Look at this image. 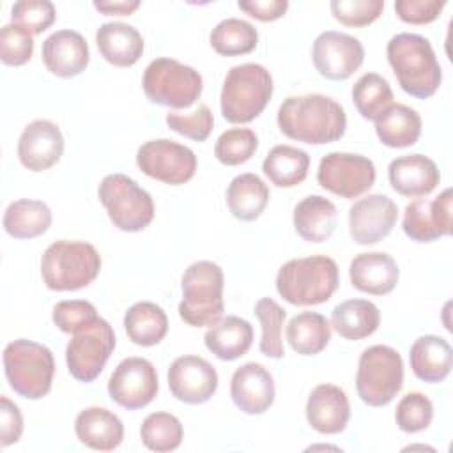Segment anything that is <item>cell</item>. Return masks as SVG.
<instances>
[{
	"mask_svg": "<svg viewBox=\"0 0 453 453\" xmlns=\"http://www.w3.org/2000/svg\"><path fill=\"white\" fill-rule=\"evenodd\" d=\"M278 127L290 140L324 145L340 140L347 129L343 106L329 96H288L278 108Z\"/></svg>",
	"mask_w": 453,
	"mask_h": 453,
	"instance_id": "1",
	"label": "cell"
},
{
	"mask_svg": "<svg viewBox=\"0 0 453 453\" xmlns=\"http://www.w3.org/2000/svg\"><path fill=\"white\" fill-rule=\"evenodd\" d=\"M388 62L403 92L418 99L432 97L442 81V71L430 41L419 34H396L386 46Z\"/></svg>",
	"mask_w": 453,
	"mask_h": 453,
	"instance_id": "2",
	"label": "cell"
},
{
	"mask_svg": "<svg viewBox=\"0 0 453 453\" xmlns=\"http://www.w3.org/2000/svg\"><path fill=\"white\" fill-rule=\"evenodd\" d=\"M338 285V265L326 255L292 258L276 274L278 294L294 306L322 304L331 299Z\"/></svg>",
	"mask_w": 453,
	"mask_h": 453,
	"instance_id": "3",
	"label": "cell"
},
{
	"mask_svg": "<svg viewBox=\"0 0 453 453\" xmlns=\"http://www.w3.org/2000/svg\"><path fill=\"white\" fill-rule=\"evenodd\" d=\"M101 271L97 250L85 241H57L41 258V276L50 290L67 292L90 285Z\"/></svg>",
	"mask_w": 453,
	"mask_h": 453,
	"instance_id": "4",
	"label": "cell"
},
{
	"mask_svg": "<svg viewBox=\"0 0 453 453\" xmlns=\"http://www.w3.org/2000/svg\"><path fill=\"white\" fill-rule=\"evenodd\" d=\"M273 76L260 64L234 65L221 88V115L232 124H248L255 120L267 106L273 96Z\"/></svg>",
	"mask_w": 453,
	"mask_h": 453,
	"instance_id": "5",
	"label": "cell"
},
{
	"mask_svg": "<svg viewBox=\"0 0 453 453\" xmlns=\"http://www.w3.org/2000/svg\"><path fill=\"white\" fill-rule=\"evenodd\" d=\"M223 271L216 262L198 260L182 274L179 317L193 327L216 324L223 311Z\"/></svg>",
	"mask_w": 453,
	"mask_h": 453,
	"instance_id": "6",
	"label": "cell"
},
{
	"mask_svg": "<svg viewBox=\"0 0 453 453\" xmlns=\"http://www.w3.org/2000/svg\"><path fill=\"white\" fill-rule=\"evenodd\" d=\"M4 372L11 389L28 400H39L51 389L55 359L46 345L14 340L4 349Z\"/></svg>",
	"mask_w": 453,
	"mask_h": 453,
	"instance_id": "7",
	"label": "cell"
},
{
	"mask_svg": "<svg viewBox=\"0 0 453 453\" xmlns=\"http://www.w3.org/2000/svg\"><path fill=\"white\" fill-rule=\"evenodd\" d=\"M403 384V361L389 345H372L363 350L357 363L356 389L370 407H384L393 402Z\"/></svg>",
	"mask_w": 453,
	"mask_h": 453,
	"instance_id": "8",
	"label": "cell"
},
{
	"mask_svg": "<svg viewBox=\"0 0 453 453\" xmlns=\"http://www.w3.org/2000/svg\"><path fill=\"white\" fill-rule=\"evenodd\" d=\"M142 85L150 103L168 108H189L202 96L203 80L191 65L161 57L145 67Z\"/></svg>",
	"mask_w": 453,
	"mask_h": 453,
	"instance_id": "9",
	"label": "cell"
},
{
	"mask_svg": "<svg viewBox=\"0 0 453 453\" xmlns=\"http://www.w3.org/2000/svg\"><path fill=\"white\" fill-rule=\"evenodd\" d=\"M110 221L122 232H140L154 219V202L136 180L124 173L106 175L97 189Z\"/></svg>",
	"mask_w": 453,
	"mask_h": 453,
	"instance_id": "10",
	"label": "cell"
},
{
	"mask_svg": "<svg viewBox=\"0 0 453 453\" xmlns=\"http://www.w3.org/2000/svg\"><path fill=\"white\" fill-rule=\"evenodd\" d=\"M117 345L111 326L97 317L85 327L73 333L65 347V363L69 373L80 382H92L103 372Z\"/></svg>",
	"mask_w": 453,
	"mask_h": 453,
	"instance_id": "11",
	"label": "cell"
},
{
	"mask_svg": "<svg viewBox=\"0 0 453 453\" xmlns=\"http://www.w3.org/2000/svg\"><path fill=\"white\" fill-rule=\"evenodd\" d=\"M375 165L361 154L329 152L317 170L319 184L342 198H357L366 193L375 182Z\"/></svg>",
	"mask_w": 453,
	"mask_h": 453,
	"instance_id": "12",
	"label": "cell"
},
{
	"mask_svg": "<svg viewBox=\"0 0 453 453\" xmlns=\"http://www.w3.org/2000/svg\"><path fill=\"white\" fill-rule=\"evenodd\" d=\"M136 165L145 175L170 186H179L193 179L196 156L186 145L168 138H157L140 145Z\"/></svg>",
	"mask_w": 453,
	"mask_h": 453,
	"instance_id": "13",
	"label": "cell"
},
{
	"mask_svg": "<svg viewBox=\"0 0 453 453\" xmlns=\"http://www.w3.org/2000/svg\"><path fill=\"white\" fill-rule=\"evenodd\" d=\"M157 388L154 365L149 359L136 356L122 359L108 380L110 398L127 411L147 407L156 398Z\"/></svg>",
	"mask_w": 453,
	"mask_h": 453,
	"instance_id": "14",
	"label": "cell"
},
{
	"mask_svg": "<svg viewBox=\"0 0 453 453\" xmlns=\"http://www.w3.org/2000/svg\"><path fill=\"white\" fill-rule=\"evenodd\" d=\"M311 57L320 76L342 81L350 78L361 67L365 60V48L359 39L349 34L326 30L313 41Z\"/></svg>",
	"mask_w": 453,
	"mask_h": 453,
	"instance_id": "15",
	"label": "cell"
},
{
	"mask_svg": "<svg viewBox=\"0 0 453 453\" xmlns=\"http://www.w3.org/2000/svg\"><path fill=\"white\" fill-rule=\"evenodd\" d=\"M396 219V203L382 193H373L359 198L349 209V234L357 244H375L389 235Z\"/></svg>",
	"mask_w": 453,
	"mask_h": 453,
	"instance_id": "16",
	"label": "cell"
},
{
	"mask_svg": "<svg viewBox=\"0 0 453 453\" xmlns=\"http://www.w3.org/2000/svg\"><path fill=\"white\" fill-rule=\"evenodd\" d=\"M453 193L446 188L434 200L418 198L405 207L402 228L416 242H432L451 234Z\"/></svg>",
	"mask_w": 453,
	"mask_h": 453,
	"instance_id": "17",
	"label": "cell"
},
{
	"mask_svg": "<svg viewBox=\"0 0 453 453\" xmlns=\"http://www.w3.org/2000/svg\"><path fill=\"white\" fill-rule=\"evenodd\" d=\"M168 388L179 402L205 403L218 389V372L200 356H180L168 368Z\"/></svg>",
	"mask_w": 453,
	"mask_h": 453,
	"instance_id": "18",
	"label": "cell"
},
{
	"mask_svg": "<svg viewBox=\"0 0 453 453\" xmlns=\"http://www.w3.org/2000/svg\"><path fill=\"white\" fill-rule=\"evenodd\" d=\"M64 154V136L60 127L46 119L32 120L25 126L18 140L19 163L30 172H42L60 161Z\"/></svg>",
	"mask_w": 453,
	"mask_h": 453,
	"instance_id": "19",
	"label": "cell"
},
{
	"mask_svg": "<svg viewBox=\"0 0 453 453\" xmlns=\"http://www.w3.org/2000/svg\"><path fill=\"white\" fill-rule=\"evenodd\" d=\"M274 380L269 370L260 363L239 366L230 380V396L234 405L244 414H262L274 402Z\"/></svg>",
	"mask_w": 453,
	"mask_h": 453,
	"instance_id": "20",
	"label": "cell"
},
{
	"mask_svg": "<svg viewBox=\"0 0 453 453\" xmlns=\"http://www.w3.org/2000/svg\"><path fill=\"white\" fill-rule=\"evenodd\" d=\"M42 62L58 78H73L85 71L90 51L85 37L76 30H57L42 42Z\"/></svg>",
	"mask_w": 453,
	"mask_h": 453,
	"instance_id": "21",
	"label": "cell"
},
{
	"mask_svg": "<svg viewBox=\"0 0 453 453\" xmlns=\"http://www.w3.org/2000/svg\"><path fill=\"white\" fill-rule=\"evenodd\" d=\"M388 177L391 188L398 195L419 198L430 195L437 188L441 172L434 159L423 154H407L389 163Z\"/></svg>",
	"mask_w": 453,
	"mask_h": 453,
	"instance_id": "22",
	"label": "cell"
},
{
	"mask_svg": "<svg viewBox=\"0 0 453 453\" xmlns=\"http://www.w3.org/2000/svg\"><path fill=\"white\" fill-rule=\"evenodd\" d=\"M308 425L324 435L345 430L350 419V405L345 391L334 384H319L306 402Z\"/></svg>",
	"mask_w": 453,
	"mask_h": 453,
	"instance_id": "23",
	"label": "cell"
},
{
	"mask_svg": "<svg viewBox=\"0 0 453 453\" xmlns=\"http://www.w3.org/2000/svg\"><path fill=\"white\" fill-rule=\"evenodd\" d=\"M350 283L359 292L370 296H386L395 290L400 269L395 258L384 251L359 253L349 267Z\"/></svg>",
	"mask_w": 453,
	"mask_h": 453,
	"instance_id": "24",
	"label": "cell"
},
{
	"mask_svg": "<svg viewBox=\"0 0 453 453\" xmlns=\"http://www.w3.org/2000/svg\"><path fill=\"white\" fill-rule=\"evenodd\" d=\"M74 432L81 444L96 451H111L124 439V425L104 407H87L74 419Z\"/></svg>",
	"mask_w": 453,
	"mask_h": 453,
	"instance_id": "25",
	"label": "cell"
},
{
	"mask_svg": "<svg viewBox=\"0 0 453 453\" xmlns=\"http://www.w3.org/2000/svg\"><path fill=\"white\" fill-rule=\"evenodd\" d=\"M96 44L101 57L115 67L134 65L143 53L142 34L127 23H103L96 32Z\"/></svg>",
	"mask_w": 453,
	"mask_h": 453,
	"instance_id": "26",
	"label": "cell"
},
{
	"mask_svg": "<svg viewBox=\"0 0 453 453\" xmlns=\"http://www.w3.org/2000/svg\"><path fill=\"white\" fill-rule=\"evenodd\" d=\"M409 363L412 373L423 380V382H442L453 365V350L448 340L435 336V334H425L419 336L409 352Z\"/></svg>",
	"mask_w": 453,
	"mask_h": 453,
	"instance_id": "27",
	"label": "cell"
},
{
	"mask_svg": "<svg viewBox=\"0 0 453 453\" xmlns=\"http://www.w3.org/2000/svg\"><path fill=\"white\" fill-rule=\"evenodd\" d=\"M338 223L336 205L320 195L303 198L294 209V228L308 242L327 241Z\"/></svg>",
	"mask_w": 453,
	"mask_h": 453,
	"instance_id": "28",
	"label": "cell"
},
{
	"mask_svg": "<svg viewBox=\"0 0 453 453\" xmlns=\"http://www.w3.org/2000/svg\"><path fill=\"white\" fill-rule=\"evenodd\" d=\"M203 342L218 359L234 361L250 350L253 343V327L241 317L226 315L209 326Z\"/></svg>",
	"mask_w": 453,
	"mask_h": 453,
	"instance_id": "29",
	"label": "cell"
},
{
	"mask_svg": "<svg viewBox=\"0 0 453 453\" xmlns=\"http://www.w3.org/2000/svg\"><path fill=\"white\" fill-rule=\"evenodd\" d=\"M373 122L380 143L391 149L411 147L419 140L421 134L419 113L402 103H393L388 106Z\"/></svg>",
	"mask_w": 453,
	"mask_h": 453,
	"instance_id": "30",
	"label": "cell"
},
{
	"mask_svg": "<svg viewBox=\"0 0 453 453\" xmlns=\"http://www.w3.org/2000/svg\"><path fill=\"white\" fill-rule=\"evenodd\" d=\"M380 324L379 308L368 299H347L331 311L333 329L345 340L372 336Z\"/></svg>",
	"mask_w": 453,
	"mask_h": 453,
	"instance_id": "31",
	"label": "cell"
},
{
	"mask_svg": "<svg viewBox=\"0 0 453 453\" xmlns=\"http://www.w3.org/2000/svg\"><path fill=\"white\" fill-rule=\"evenodd\" d=\"M269 202L267 184L255 173H241L234 177L226 189V205L234 218L241 221H255Z\"/></svg>",
	"mask_w": 453,
	"mask_h": 453,
	"instance_id": "32",
	"label": "cell"
},
{
	"mask_svg": "<svg viewBox=\"0 0 453 453\" xmlns=\"http://www.w3.org/2000/svg\"><path fill=\"white\" fill-rule=\"evenodd\" d=\"M51 226V211L42 200L19 198L4 212V230L14 239H34Z\"/></svg>",
	"mask_w": 453,
	"mask_h": 453,
	"instance_id": "33",
	"label": "cell"
},
{
	"mask_svg": "<svg viewBox=\"0 0 453 453\" xmlns=\"http://www.w3.org/2000/svg\"><path fill=\"white\" fill-rule=\"evenodd\" d=\"M127 338L142 347L157 345L168 333V319L161 306L150 301H140L127 308L124 315Z\"/></svg>",
	"mask_w": 453,
	"mask_h": 453,
	"instance_id": "34",
	"label": "cell"
},
{
	"mask_svg": "<svg viewBox=\"0 0 453 453\" xmlns=\"http://www.w3.org/2000/svg\"><path fill=\"white\" fill-rule=\"evenodd\" d=\"M288 345L301 356L322 352L331 340V324L322 313L303 311L292 317L285 329Z\"/></svg>",
	"mask_w": 453,
	"mask_h": 453,
	"instance_id": "35",
	"label": "cell"
},
{
	"mask_svg": "<svg viewBox=\"0 0 453 453\" xmlns=\"http://www.w3.org/2000/svg\"><path fill=\"white\" fill-rule=\"evenodd\" d=\"M310 168V156L292 145H276L262 163L265 177L278 188H294L301 184Z\"/></svg>",
	"mask_w": 453,
	"mask_h": 453,
	"instance_id": "36",
	"label": "cell"
},
{
	"mask_svg": "<svg viewBox=\"0 0 453 453\" xmlns=\"http://www.w3.org/2000/svg\"><path fill=\"white\" fill-rule=\"evenodd\" d=\"M211 46L223 57H237L251 53L258 42L257 28L241 18H226L219 21L211 35Z\"/></svg>",
	"mask_w": 453,
	"mask_h": 453,
	"instance_id": "37",
	"label": "cell"
},
{
	"mask_svg": "<svg viewBox=\"0 0 453 453\" xmlns=\"http://www.w3.org/2000/svg\"><path fill=\"white\" fill-rule=\"evenodd\" d=\"M352 101L363 119L375 120L393 104V90L386 78L377 73H366L354 83Z\"/></svg>",
	"mask_w": 453,
	"mask_h": 453,
	"instance_id": "38",
	"label": "cell"
},
{
	"mask_svg": "<svg viewBox=\"0 0 453 453\" xmlns=\"http://www.w3.org/2000/svg\"><path fill=\"white\" fill-rule=\"evenodd\" d=\"M140 437L145 448H149L150 451L165 453L173 451L180 446L184 430L182 423L173 414L152 412L143 419L140 426Z\"/></svg>",
	"mask_w": 453,
	"mask_h": 453,
	"instance_id": "39",
	"label": "cell"
},
{
	"mask_svg": "<svg viewBox=\"0 0 453 453\" xmlns=\"http://www.w3.org/2000/svg\"><path fill=\"white\" fill-rule=\"evenodd\" d=\"M255 315L262 326V338L258 345L260 352L273 359L283 357L285 349L281 340V327L287 311L273 297H262L255 304Z\"/></svg>",
	"mask_w": 453,
	"mask_h": 453,
	"instance_id": "40",
	"label": "cell"
},
{
	"mask_svg": "<svg viewBox=\"0 0 453 453\" xmlns=\"http://www.w3.org/2000/svg\"><path fill=\"white\" fill-rule=\"evenodd\" d=\"M258 138L248 127H232L219 134L214 145V156L226 166L246 163L257 150Z\"/></svg>",
	"mask_w": 453,
	"mask_h": 453,
	"instance_id": "41",
	"label": "cell"
},
{
	"mask_svg": "<svg viewBox=\"0 0 453 453\" xmlns=\"http://www.w3.org/2000/svg\"><path fill=\"white\" fill-rule=\"evenodd\" d=\"M396 425L402 432L416 434L430 426L434 419V405L423 393L412 391L402 396L395 412Z\"/></svg>",
	"mask_w": 453,
	"mask_h": 453,
	"instance_id": "42",
	"label": "cell"
},
{
	"mask_svg": "<svg viewBox=\"0 0 453 453\" xmlns=\"http://www.w3.org/2000/svg\"><path fill=\"white\" fill-rule=\"evenodd\" d=\"M55 5L48 0H19L11 9L14 25L28 30L32 35L42 34L55 21Z\"/></svg>",
	"mask_w": 453,
	"mask_h": 453,
	"instance_id": "43",
	"label": "cell"
},
{
	"mask_svg": "<svg viewBox=\"0 0 453 453\" xmlns=\"http://www.w3.org/2000/svg\"><path fill=\"white\" fill-rule=\"evenodd\" d=\"M329 9L336 21L345 27L372 25L384 11V0H333Z\"/></svg>",
	"mask_w": 453,
	"mask_h": 453,
	"instance_id": "44",
	"label": "cell"
},
{
	"mask_svg": "<svg viewBox=\"0 0 453 453\" xmlns=\"http://www.w3.org/2000/svg\"><path fill=\"white\" fill-rule=\"evenodd\" d=\"M32 34L19 25L9 23L0 30V58L5 65H23L32 58Z\"/></svg>",
	"mask_w": 453,
	"mask_h": 453,
	"instance_id": "45",
	"label": "cell"
},
{
	"mask_svg": "<svg viewBox=\"0 0 453 453\" xmlns=\"http://www.w3.org/2000/svg\"><path fill=\"white\" fill-rule=\"evenodd\" d=\"M165 120L172 131H175L186 138H191L195 142L207 140L212 131V126H214V117L207 104H200L195 111L184 113V115L177 113V111L166 113Z\"/></svg>",
	"mask_w": 453,
	"mask_h": 453,
	"instance_id": "46",
	"label": "cell"
},
{
	"mask_svg": "<svg viewBox=\"0 0 453 453\" xmlns=\"http://www.w3.org/2000/svg\"><path fill=\"white\" fill-rule=\"evenodd\" d=\"M97 317L99 315L96 306L85 299L60 301L53 306V322L62 333L67 334L76 333L78 329L85 327Z\"/></svg>",
	"mask_w": 453,
	"mask_h": 453,
	"instance_id": "47",
	"label": "cell"
},
{
	"mask_svg": "<svg viewBox=\"0 0 453 453\" xmlns=\"http://www.w3.org/2000/svg\"><path fill=\"white\" fill-rule=\"evenodd\" d=\"M444 0H398L395 2L396 16L411 25H426L439 18Z\"/></svg>",
	"mask_w": 453,
	"mask_h": 453,
	"instance_id": "48",
	"label": "cell"
},
{
	"mask_svg": "<svg viewBox=\"0 0 453 453\" xmlns=\"http://www.w3.org/2000/svg\"><path fill=\"white\" fill-rule=\"evenodd\" d=\"M23 432V418L16 403L5 395L0 396V444L11 446L19 441Z\"/></svg>",
	"mask_w": 453,
	"mask_h": 453,
	"instance_id": "49",
	"label": "cell"
},
{
	"mask_svg": "<svg viewBox=\"0 0 453 453\" xmlns=\"http://www.w3.org/2000/svg\"><path fill=\"white\" fill-rule=\"evenodd\" d=\"M237 5L241 11L258 21L280 19L288 9L287 0H239Z\"/></svg>",
	"mask_w": 453,
	"mask_h": 453,
	"instance_id": "50",
	"label": "cell"
},
{
	"mask_svg": "<svg viewBox=\"0 0 453 453\" xmlns=\"http://www.w3.org/2000/svg\"><path fill=\"white\" fill-rule=\"evenodd\" d=\"M94 7L106 16H129L138 7V0H96Z\"/></svg>",
	"mask_w": 453,
	"mask_h": 453,
	"instance_id": "51",
	"label": "cell"
}]
</instances>
